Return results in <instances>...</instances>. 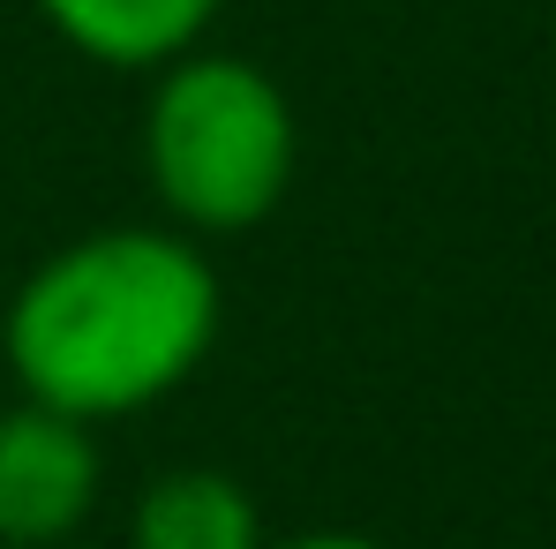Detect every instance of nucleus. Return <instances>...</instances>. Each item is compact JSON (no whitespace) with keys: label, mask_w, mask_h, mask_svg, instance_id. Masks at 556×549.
<instances>
[{"label":"nucleus","mask_w":556,"mask_h":549,"mask_svg":"<svg viewBox=\"0 0 556 549\" xmlns=\"http://www.w3.org/2000/svg\"><path fill=\"white\" fill-rule=\"evenodd\" d=\"M218 324L226 294L195 234L98 226L38 257L8 294L0 354L23 399L98 429L174 399L211 362Z\"/></svg>","instance_id":"obj_1"},{"label":"nucleus","mask_w":556,"mask_h":549,"mask_svg":"<svg viewBox=\"0 0 556 549\" xmlns=\"http://www.w3.org/2000/svg\"><path fill=\"white\" fill-rule=\"evenodd\" d=\"M143 174L181 234H249L264 226L301 174V121L271 68L241 53L188 46L143 98Z\"/></svg>","instance_id":"obj_2"},{"label":"nucleus","mask_w":556,"mask_h":549,"mask_svg":"<svg viewBox=\"0 0 556 549\" xmlns=\"http://www.w3.org/2000/svg\"><path fill=\"white\" fill-rule=\"evenodd\" d=\"M105 459L98 429L76 414H53L38 399H15L0 414V549H53L98 512Z\"/></svg>","instance_id":"obj_3"},{"label":"nucleus","mask_w":556,"mask_h":549,"mask_svg":"<svg viewBox=\"0 0 556 549\" xmlns=\"http://www.w3.org/2000/svg\"><path fill=\"white\" fill-rule=\"evenodd\" d=\"M38 15L68 53H84L98 68L159 76L188 46H203L218 0H38Z\"/></svg>","instance_id":"obj_4"},{"label":"nucleus","mask_w":556,"mask_h":549,"mask_svg":"<svg viewBox=\"0 0 556 549\" xmlns=\"http://www.w3.org/2000/svg\"><path fill=\"white\" fill-rule=\"evenodd\" d=\"M128 549H264V512L249 482L218 466H174L143 482L128 512Z\"/></svg>","instance_id":"obj_5"},{"label":"nucleus","mask_w":556,"mask_h":549,"mask_svg":"<svg viewBox=\"0 0 556 549\" xmlns=\"http://www.w3.org/2000/svg\"><path fill=\"white\" fill-rule=\"evenodd\" d=\"M264 549H383V542L346 535V527H316V535H286V542H264Z\"/></svg>","instance_id":"obj_6"}]
</instances>
